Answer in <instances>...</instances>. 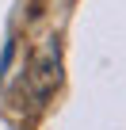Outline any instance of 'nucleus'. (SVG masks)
I'll use <instances>...</instances> for the list:
<instances>
[{
	"instance_id": "nucleus-1",
	"label": "nucleus",
	"mask_w": 126,
	"mask_h": 130,
	"mask_svg": "<svg viewBox=\"0 0 126 130\" xmlns=\"http://www.w3.org/2000/svg\"><path fill=\"white\" fill-rule=\"evenodd\" d=\"M34 96L38 100H46L53 88H57V80H61V42L57 38H46L42 46H38V54H34Z\"/></svg>"
}]
</instances>
